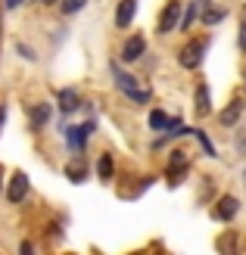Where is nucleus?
<instances>
[{"label": "nucleus", "instance_id": "obj_13", "mask_svg": "<svg viewBox=\"0 0 246 255\" xmlns=\"http://www.w3.org/2000/svg\"><path fill=\"white\" fill-rule=\"evenodd\" d=\"M240 116H243V103H240V100H231L228 109L222 112V116H218V122H222L225 128H231V125H237V122H240Z\"/></svg>", "mask_w": 246, "mask_h": 255}, {"label": "nucleus", "instance_id": "obj_15", "mask_svg": "<svg viewBox=\"0 0 246 255\" xmlns=\"http://www.w3.org/2000/svg\"><path fill=\"white\" fill-rule=\"evenodd\" d=\"M168 122H172V119H168L165 109H153V112H150V131H165Z\"/></svg>", "mask_w": 246, "mask_h": 255}, {"label": "nucleus", "instance_id": "obj_16", "mask_svg": "<svg viewBox=\"0 0 246 255\" xmlns=\"http://www.w3.org/2000/svg\"><path fill=\"white\" fill-rule=\"evenodd\" d=\"M225 16H228V12L225 9H218V6H209V9H206L203 6V25H218V22H225Z\"/></svg>", "mask_w": 246, "mask_h": 255}, {"label": "nucleus", "instance_id": "obj_20", "mask_svg": "<svg viewBox=\"0 0 246 255\" xmlns=\"http://www.w3.org/2000/svg\"><path fill=\"white\" fill-rule=\"evenodd\" d=\"M16 50H19V53H22V59H34V50H28V47H25V44H16Z\"/></svg>", "mask_w": 246, "mask_h": 255}, {"label": "nucleus", "instance_id": "obj_22", "mask_svg": "<svg viewBox=\"0 0 246 255\" xmlns=\"http://www.w3.org/2000/svg\"><path fill=\"white\" fill-rule=\"evenodd\" d=\"M3 6H6V9H19L22 0H3Z\"/></svg>", "mask_w": 246, "mask_h": 255}, {"label": "nucleus", "instance_id": "obj_9", "mask_svg": "<svg viewBox=\"0 0 246 255\" xmlns=\"http://www.w3.org/2000/svg\"><path fill=\"white\" fill-rule=\"evenodd\" d=\"M56 106H59L62 112H66V116H69V112H75V109L81 106V97H78V91H75V87H62V91L56 94Z\"/></svg>", "mask_w": 246, "mask_h": 255}, {"label": "nucleus", "instance_id": "obj_21", "mask_svg": "<svg viewBox=\"0 0 246 255\" xmlns=\"http://www.w3.org/2000/svg\"><path fill=\"white\" fill-rule=\"evenodd\" d=\"M237 41H240V50H246V22L240 25V37H237Z\"/></svg>", "mask_w": 246, "mask_h": 255}, {"label": "nucleus", "instance_id": "obj_19", "mask_svg": "<svg viewBox=\"0 0 246 255\" xmlns=\"http://www.w3.org/2000/svg\"><path fill=\"white\" fill-rule=\"evenodd\" d=\"M193 137H197V140H200V146L206 149V156H212V159H215V146H212V140H209V137H206V134L200 131V128H193Z\"/></svg>", "mask_w": 246, "mask_h": 255}, {"label": "nucleus", "instance_id": "obj_17", "mask_svg": "<svg viewBox=\"0 0 246 255\" xmlns=\"http://www.w3.org/2000/svg\"><path fill=\"white\" fill-rule=\"evenodd\" d=\"M66 177H69L72 184H81L84 177H87V168H84V162H72L69 168H66Z\"/></svg>", "mask_w": 246, "mask_h": 255}, {"label": "nucleus", "instance_id": "obj_12", "mask_svg": "<svg viewBox=\"0 0 246 255\" xmlns=\"http://www.w3.org/2000/svg\"><path fill=\"white\" fill-rule=\"evenodd\" d=\"M50 116H53V109H50V103H34L28 109V119H31V128H44L50 122Z\"/></svg>", "mask_w": 246, "mask_h": 255}, {"label": "nucleus", "instance_id": "obj_11", "mask_svg": "<svg viewBox=\"0 0 246 255\" xmlns=\"http://www.w3.org/2000/svg\"><path fill=\"white\" fill-rule=\"evenodd\" d=\"M200 16H203V0H193V3L181 12V31H190L193 22H200Z\"/></svg>", "mask_w": 246, "mask_h": 255}, {"label": "nucleus", "instance_id": "obj_25", "mask_svg": "<svg viewBox=\"0 0 246 255\" xmlns=\"http://www.w3.org/2000/svg\"><path fill=\"white\" fill-rule=\"evenodd\" d=\"M0 37H3V19H0Z\"/></svg>", "mask_w": 246, "mask_h": 255}, {"label": "nucleus", "instance_id": "obj_4", "mask_svg": "<svg viewBox=\"0 0 246 255\" xmlns=\"http://www.w3.org/2000/svg\"><path fill=\"white\" fill-rule=\"evenodd\" d=\"M181 12H184V3L172 0V3H168V6L159 12V25H156V31H159V34H168V31L181 28Z\"/></svg>", "mask_w": 246, "mask_h": 255}, {"label": "nucleus", "instance_id": "obj_6", "mask_svg": "<svg viewBox=\"0 0 246 255\" xmlns=\"http://www.w3.org/2000/svg\"><path fill=\"white\" fill-rule=\"evenodd\" d=\"M25 196H28V174L16 171V174L9 177V184H6V199L12 202V206H19Z\"/></svg>", "mask_w": 246, "mask_h": 255}, {"label": "nucleus", "instance_id": "obj_7", "mask_svg": "<svg viewBox=\"0 0 246 255\" xmlns=\"http://www.w3.org/2000/svg\"><path fill=\"white\" fill-rule=\"evenodd\" d=\"M237 212H240L237 196H222V199L215 202V209H212V218H215V221H234Z\"/></svg>", "mask_w": 246, "mask_h": 255}, {"label": "nucleus", "instance_id": "obj_18", "mask_svg": "<svg viewBox=\"0 0 246 255\" xmlns=\"http://www.w3.org/2000/svg\"><path fill=\"white\" fill-rule=\"evenodd\" d=\"M84 6H87V0H62L59 12H62V16H75V12H81Z\"/></svg>", "mask_w": 246, "mask_h": 255}, {"label": "nucleus", "instance_id": "obj_26", "mask_svg": "<svg viewBox=\"0 0 246 255\" xmlns=\"http://www.w3.org/2000/svg\"><path fill=\"white\" fill-rule=\"evenodd\" d=\"M41 3H56V0H41Z\"/></svg>", "mask_w": 246, "mask_h": 255}, {"label": "nucleus", "instance_id": "obj_1", "mask_svg": "<svg viewBox=\"0 0 246 255\" xmlns=\"http://www.w3.org/2000/svg\"><path fill=\"white\" fill-rule=\"evenodd\" d=\"M112 78H115V87L128 97V100H134V103H150V87L144 84V81H137L134 75H128V72H122L119 66L112 62Z\"/></svg>", "mask_w": 246, "mask_h": 255}, {"label": "nucleus", "instance_id": "obj_24", "mask_svg": "<svg viewBox=\"0 0 246 255\" xmlns=\"http://www.w3.org/2000/svg\"><path fill=\"white\" fill-rule=\"evenodd\" d=\"M0 190H3V168H0Z\"/></svg>", "mask_w": 246, "mask_h": 255}, {"label": "nucleus", "instance_id": "obj_8", "mask_svg": "<svg viewBox=\"0 0 246 255\" xmlns=\"http://www.w3.org/2000/svg\"><path fill=\"white\" fill-rule=\"evenodd\" d=\"M134 12H137V0H119V6H115V25L128 28L134 22Z\"/></svg>", "mask_w": 246, "mask_h": 255}, {"label": "nucleus", "instance_id": "obj_5", "mask_svg": "<svg viewBox=\"0 0 246 255\" xmlns=\"http://www.w3.org/2000/svg\"><path fill=\"white\" fill-rule=\"evenodd\" d=\"M144 53H147V37L144 34H131L128 41L122 44V62H137V59H144Z\"/></svg>", "mask_w": 246, "mask_h": 255}, {"label": "nucleus", "instance_id": "obj_14", "mask_svg": "<svg viewBox=\"0 0 246 255\" xmlns=\"http://www.w3.org/2000/svg\"><path fill=\"white\" fill-rule=\"evenodd\" d=\"M112 174H115V162L109 152H103V156L97 159V177L100 181H112Z\"/></svg>", "mask_w": 246, "mask_h": 255}, {"label": "nucleus", "instance_id": "obj_3", "mask_svg": "<svg viewBox=\"0 0 246 255\" xmlns=\"http://www.w3.org/2000/svg\"><path fill=\"white\" fill-rule=\"evenodd\" d=\"M97 131V122H84V125H72V128H66V143H69V149L72 152H81L84 149V143H87V137Z\"/></svg>", "mask_w": 246, "mask_h": 255}, {"label": "nucleus", "instance_id": "obj_2", "mask_svg": "<svg viewBox=\"0 0 246 255\" xmlns=\"http://www.w3.org/2000/svg\"><path fill=\"white\" fill-rule=\"evenodd\" d=\"M206 50H209V37H193V41H187L184 47H181L178 62H181L184 69H200Z\"/></svg>", "mask_w": 246, "mask_h": 255}, {"label": "nucleus", "instance_id": "obj_10", "mask_svg": "<svg viewBox=\"0 0 246 255\" xmlns=\"http://www.w3.org/2000/svg\"><path fill=\"white\" fill-rule=\"evenodd\" d=\"M193 106H197V116H209V112H212L209 84H197V91H193Z\"/></svg>", "mask_w": 246, "mask_h": 255}, {"label": "nucleus", "instance_id": "obj_23", "mask_svg": "<svg viewBox=\"0 0 246 255\" xmlns=\"http://www.w3.org/2000/svg\"><path fill=\"white\" fill-rule=\"evenodd\" d=\"M3 122H6V106H0V128H3Z\"/></svg>", "mask_w": 246, "mask_h": 255}]
</instances>
